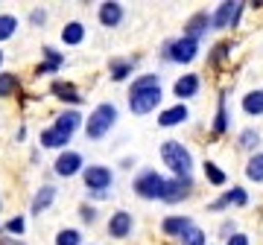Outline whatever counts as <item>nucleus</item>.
Masks as SVG:
<instances>
[{"instance_id": "1", "label": "nucleus", "mask_w": 263, "mask_h": 245, "mask_svg": "<svg viewBox=\"0 0 263 245\" xmlns=\"http://www.w3.org/2000/svg\"><path fill=\"white\" fill-rule=\"evenodd\" d=\"M161 160H164V167L173 172V178H190V172H193V155H190L187 146L179 143V140L161 143Z\"/></svg>"}, {"instance_id": "2", "label": "nucleus", "mask_w": 263, "mask_h": 245, "mask_svg": "<svg viewBox=\"0 0 263 245\" xmlns=\"http://www.w3.org/2000/svg\"><path fill=\"white\" fill-rule=\"evenodd\" d=\"M82 126H85V137H88V140H103L105 134L117 126V105L100 103L94 111L88 114V120H85Z\"/></svg>"}, {"instance_id": "3", "label": "nucleus", "mask_w": 263, "mask_h": 245, "mask_svg": "<svg viewBox=\"0 0 263 245\" xmlns=\"http://www.w3.org/2000/svg\"><path fill=\"white\" fill-rule=\"evenodd\" d=\"M132 190L143 201H161V196H164V175L155 170H141L135 175V181H132Z\"/></svg>"}, {"instance_id": "4", "label": "nucleus", "mask_w": 263, "mask_h": 245, "mask_svg": "<svg viewBox=\"0 0 263 245\" xmlns=\"http://www.w3.org/2000/svg\"><path fill=\"white\" fill-rule=\"evenodd\" d=\"M82 184L88 193H108L114 184V172L103 164H91L82 170Z\"/></svg>"}, {"instance_id": "5", "label": "nucleus", "mask_w": 263, "mask_h": 245, "mask_svg": "<svg viewBox=\"0 0 263 245\" xmlns=\"http://www.w3.org/2000/svg\"><path fill=\"white\" fill-rule=\"evenodd\" d=\"M164 50H167V53H164V58H167V62H176V65H190V62L199 56V41L181 35V38H176V41H170Z\"/></svg>"}, {"instance_id": "6", "label": "nucleus", "mask_w": 263, "mask_h": 245, "mask_svg": "<svg viewBox=\"0 0 263 245\" xmlns=\"http://www.w3.org/2000/svg\"><path fill=\"white\" fill-rule=\"evenodd\" d=\"M161 88H143V91H132L129 94V111L143 117V114H152L161 105Z\"/></svg>"}, {"instance_id": "7", "label": "nucleus", "mask_w": 263, "mask_h": 245, "mask_svg": "<svg viewBox=\"0 0 263 245\" xmlns=\"http://www.w3.org/2000/svg\"><path fill=\"white\" fill-rule=\"evenodd\" d=\"M82 170H85V158L73 149L59 152L56 160H53V172H56L59 178H73L76 172H82Z\"/></svg>"}, {"instance_id": "8", "label": "nucleus", "mask_w": 263, "mask_h": 245, "mask_svg": "<svg viewBox=\"0 0 263 245\" xmlns=\"http://www.w3.org/2000/svg\"><path fill=\"white\" fill-rule=\"evenodd\" d=\"M132 231H135V216H132L129 210H117V213H111L108 225H105V234L111 236V239H129Z\"/></svg>"}, {"instance_id": "9", "label": "nucleus", "mask_w": 263, "mask_h": 245, "mask_svg": "<svg viewBox=\"0 0 263 245\" xmlns=\"http://www.w3.org/2000/svg\"><path fill=\"white\" fill-rule=\"evenodd\" d=\"M190 193H193V178H170V181H164V196H161V201L179 205V201L190 198Z\"/></svg>"}, {"instance_id": "10", "label": "nucleus", "mask_w": 263, "mask_h": 245, "mask_svg": "<svg viewBox=\"0 0 263 245\" xmlns=\"http://www.w3.org/2000/svg\"><path fill=\"white\" fill-rule=\"evenodd\" d=\"M123 18H126V9H123V3H114V0L100 3V9H97V21L105 29H117L123 24Z\"/></svg>"}, {"instance_id": "11", "label": "nucleus", "mask_w": 263, "mask_h": 245, "mask_svg": "<svg viewBox=\"0 0 263 245\" xmlns=\"http://www.w3.org/2000/svg\"><path fill=\"white\" fill-rule=\"evenodd\" d=\"M231 205H240V208H246V205H249V193H246L243 187H231L228 193H222L219 198H214V201L208 205V210H214V213H219V210L231 208Z\"/></svg>"}, {"instance_id": "12", "label": "nucleus", "mask_w": 263, "mask_h": 245, "mask_svg": "<svg viewBox=\"0 0 263 245\" xmlns=\"http://www.w3.org/2000/svg\"><path fill=\"white\" fill-rule=\"evenodd\" d=\"M199 88H202L199 73H184L173 82V94H176V99H193L199 94Z\"/></svg>"}, {"instance_id": "13", "label": "nucleus", "mask_w": 263, "mask_h": 245, "mask_svg": "<svg viewBox=\"0 0 263 245\" xmlns=\"http://www.w3.org/2000/svg\"><path fill=\"white\" fill-rule=\"evenodd\" d=\"M237 0H226V3H219L211 15V29H228L234 24V12H237Z\"/></svg>"}, {"instance_id": "14", "label": "nucleus", "mask_w": 263, "mask_h": 245, "mask_svg": "<svg viewBox=\"0 0 263 245\" xmlns=\"http://www.w3.org/2000/svg\"><path fill=\"white\" fill-rule=\"evenodd\" d=\"M82 122H85V120H82V114L70 108V111H62V114H59L56 122H53V129H56V132H62L65 137H73V134L82 129Z\"/></svg>"}, {"instance_id": "15", "label": "nucleus", "mask_w": 263, "mask_h": 245, "mask_svg": "<svg viewBox=\"0 0 263 245\" xmlns=\"http://www.w3.org/2000/svg\"><path fill=\"white\" fill-rule=\"evenodd\" d=\"M187 117H190L187 105H184V103H176V105H170V108H164V111L158 114V126H161V129H173V126L187 122Z\"/></svg>"}, {"instance_id": "16", "label": "nucleus", "mask_w": 263, "mask_h": 245, "mask_svg": "<svg viewBox=\"0 0 263 245\" xmlns=\"http://www.w3.org/2000/svg\"><path fill=\"white\" fill-rule=\"evenodd\" d=\"M56 196H59V190L53 187V184H44V187L35 193V198H32V205H29V213H32V216H41V213H44V210H47L50 205L56 201Z\"/></svg>"}, {"instance_id": "17", "label": "nucleus", "mask_w": 263, "mask_h": 245, "mask_svg": "<svg viewBox=\"0 0 263 245\" xmlns=\"http://www.w3.org/2000/svg\"><path fill=\"white\" fill-rule=\"evenodd\" d=\"M85 35H88V32H85L82 21H67L65 29H62V44H65V47H79L85 41Z\"/></svg>"}, {"instance_id": "18", "label": "nucleus", "mask_w": 263, "mask_h": 245, "mask_svg": "<svg viewBox=\"0 0 263 245\" xmlns=\"http://www.w3.org/2000/svg\"><path fill=\"white\" fill-rule=\"evenodd\" d=\"M208 29H211V15H208V12H196V15L187 21V27H184V38H193V41H199V38L205 35Z\"/></svg>"}, {"instance_id": "19", "label": "nucleus", "mask_w": 263, "mask_h": 245, "mask_svg": "<svg viewBox=\"0 0 263 245\" xmlns=\"http://www.w3.org/2000/svg\"><path fill=\"white\" fill-rule=\"evenodd\" d=\"M240 105H243V114H249V117H263V88L249 91Z\"/></svg>"}, {"instance_id": "20", "label": "nucleus", "mask_w": 263, "mask_h": 245, "mask_svg": "<svg viewBox=\"0 0 263 245\" xmlns=\"http://www.w3.org/2000/svg\"><path fill=\"white\" fill-rule=\"evenodd\" d=\"M190 225H193V222H190V216H167L164 222H161V231H164L167 236H173V239H179V236L184 234Z\"/></svg>"}, {"instance_id": "21", "label": "nucleus", "mask_w": 263, "mask_h": 245, "mask_svg": "<svg viewBox=\"0 0 263 245\" xmlns=\"http://www.w3.org/2000/svg\"><path fill=\"white\" fill-rule=\"evenodd\" d=\"M132 67H135L132 58H111V62H108V76H111V82H126L132 76Z\"/></svg>"}, {"instance_id": "22", "label": "nucleus", "mask_w": 263, "mask_h": 245, "mask_svg": "<svg viewBox=\"0 0 263 245\" xmlns=\"http://www.w3.org/2000/svg\"><path fill=\"white\" fill-rule=\"evenodd\" d=\"M67 143H70V137H65L62 132H56L53 126L41 132V146H44V149H59V152H65Z\"/></svg>"}, {"instance_id": "23", "label": "nucleus", "mask_w": 263, "mask_h": 245, "mask_svg": "<svg viewBox=\"0 0 263 245\" xmlns=\"http://www.w3.org/2000/svg\"><path fill=\"white\" fill-rule=\"evenodd\" d=\"M53 94L62 99V103H67V105H79V103H85L82 96H79V91H76L73 85H67V82H53V88H50Z\"/></svg>"}, {"instance_id": "24", "label": "nucleus", "mask_w": 263, "mask_h": 245, "mask_svg": "<svg viewBox=\"0 0 263 245\" xmlns=\"http://www.w3.org/2000/svg\"><path fill=\"white\" fill-rule=\"evenodd\" d=\"M246 178L254 181V184H263V152H254L246 160Z\"/></svg>"}, {"instance_id": "25", "label": "nucleus", "mask_w": 263, "mask_h": 245, "mask_svg": "<svg viewBox=\"0 0 263 245\" xmlns=\"http://www.w3.org/2000/svg\"><path fill=\"white\" fill-rule=\"evenodd\" d=\"M202 170H205V178H208V184H211V187H226V184H228L226 170H219L214 160H205V164H202Z\"/></svg>"}, {"instance_id": "26", "label": "nucleus", "mask_w": 263, "mask_h": 245, "mask_svg": "<svg viewBox=\"0 0 263 245\" xmlns=\"http://www.w3.org/2000/svg\"><path fill=\"white\" fill-rule=\"evenodd\" d=\"M15 32H18V18L9 15V12H3V15H0V41L15 38Z\"/></svg>"}, {"instance_id": "27", "label": "nucleus", "mask_w": 263, "mask_h": 245, "mask_svg": "<svg viewBox=\"0 0 263 245\" xmlns=\"http://www.w3.org/2000/svg\"><path fill=\"white\" fill-rule=\"evenodd\" d=\"M18 88L21 82L15 73H0V99H9L12 94H18Z\"/></svg>"}, {"instance_id": "28", "label": "nucleus", "mask_w": 263, "mask_h": 245, "mask_svg": "<svg viewBox=\"0 0 263 245\" xmlns=\"http://www.w3.org/2000/svg\"><path fill=\"white\" fill-rule=\"evenodd\" d=\"M143 88H161V76L158 73H143V76H138V79H132L129 94L132 91H143Z\"/></svg>"}, {"instance_id": "29", "label": "nucleus", "mask_w": 263, "mask_h": 245, "mask_svg": "<svg viewBox=\"0 0 263 245\" xmlns=\"http://www.w3.org/2000/svg\"><path fill=\"white\" fill-rule=\"evenodd\" d=\"M179 239H181V245H208L205 231H202V228H196V225H190L187 231L179 236Z\"/></svg>"}, {"instance_id": "30", "label": "nucleus", "mask_w": 263, "mask_h": 245, "mask_svg": "<svg viewBox=\"0 0 263 245\" xmlns=\"http://www.w3.org/2000/svg\"><path fill=\"white\" fill-rule=\"evenodd\" d=\"M56 245H82V231H76V228H62L56 234Z\"/></svg>"}, {"instance_id": "31", "label": "nucleus", "mask_w": 263, "mask_h": 245, "mask_svg": "<svg viewBox=\"0 0 263 245\" xmlns=\"http://www.w3.org/2000/svg\"><path fill=\"white\" fill-rule=\"evenodd\" d=\"M41 53H44V65H47L50 70H53V73H59V67L65 65V56H62V53H59L56 47H50V44H47L44 50H41Z\"/></svg>"}, {"instance_id": "32", "label": "nucleus", "mask_w": 263, "mask_h": 245, "mask_svg": "<svg viewBox=\"0 0 263 245\" xmlns=\"http://www.w3.org/2000/svg\"><path fill=\"white\" fill-rule=\"evenodd\" d=\"M260 134L254 132V129H243V132H240V146H243V149H249V152H257V146H260Z\"/></svg>"}, {"instance_id": "33", "label": "nucleus", "mask_w": 263, "mask_h": 245, "mask_svg": "<svg viewBox=\"0 0 263 245\" xmlns=\"http://www.w3.org/2000/svg\"><path fill=\"white\" fill-rule=\"evenodd\" d=\"M214 132L216 134H226L228 132V108H226V99H219V108H216V117H214Z\"/></svg>"}, {"instance_id": "34", "label": "nucleus", "mask_w": 263, "mask_h": 245, "mask_svg": "<svg viewBox=\"0 0 263 245\" xmlns=\"http://www.w3.org/2000/svg\"><path fill=\"white\" fill-rule=\"evenodd\" d=\"M79 216H82L85 225H94L97 222V208L94 205H79Z\"/></svg>"}, {"instance_id": "35", "label": "nucleus", "mask_w": 263, "mask_h": 245, "mask_svg": "<svg viewBox=\"0 0 263 245\" xmlns=\"http://www.w3.org/2000/svg\"><path fill=\"white\" fill-rule=\"evenodd\" d=\"M6 231H9V234H15V236H21L24 231H27V222H24V216L9 219V222H6Z\"/></svg>"}, {"instance_id": "36", "label": "nucleus", "mask_w": 263, "mask_h": 245, "mask_svg": "<svg viewBox=\"0 0 263 245\" xmlns=\"http://www.w3.org/2000/svg\"><path fill=\"white\" fill-rule=\"evenodd\" d=\"M44 21H47V12L44 9H32L29 12V24H32V27H44Z\"/></svg>"}, {"instance_id": "37", "label": "nucleus", "mask_w": 263, "mask_h": 245, "mask_svg": "<svg viewBox=\"0 0 263 245\" xmlns=\"http://www.w3.org/2000/svg\"><path fill=\"white\" fill-rule=\"evenodd\" d=\"M226 245H252V242H249V236L246 234H234V236H228L226 239Z\"/></svg>"}, {"instance_id": "38", "label": "nucleus", "mask_w": 263, "mask_h": 245, "mask_svg": "<svg viewBox=\"0 0 263 245\" xmlns=\"http://www.w3.org/2000/svg\"><path fill=\"white\" fill-rule=\"evenodd\" d=\"M237 231H234V225H231V222H226V225L219 228V239H228V236H234Z\"/></svg>"}, {"instance_id": "39", "label": "nucleus", "mask_w": 263, "mask_h": 245, "mask_svg": "<svg viewBox=\"0 0 263 245\" xmlns=\"http://www.w3.org/2000/svg\"><path fill=\"white\" fill-rule=\"evenodd\" d=\"M226 53H228V44H216V47H214V58H211V62H219Z\"/></svg>"}, {"instance_id": "40", "label": "nucleus", "mask_w": 263, "mask_h": 245, "mask_svg": "<svg viewBox=\"0 0 263 245\" xmlns=\"http://www.w3.org/2000/svg\"><path fill=\"white\" fill-rule=\"evenodd\" d=\"M3 58H6V56H3V50H0V67H3Z\"/></svg>"}, {"instance_id": "41", "label": "nucleus", "mask_w": 263, "mask_h": 245, "mask_svg": "<svg viewBox=\"0 0 263 245\" xmlns=\"http://www.w3.org/2000/svg\"><path fill=\"white\" fill-rule=\"evenodd\" d=\"M15 245H24V242H15Z\"/></svg>"}, {"instance_id": "42", "label": "nucleus", "mask_w": 263, "mask_h": 245, "mask_svg": "<svg viewBox=\"0 0 263 245\" xmlns=\"http://www.w3.org/2000/svg\"><path fill=\"white\" fill-rule=\"evenodd\" d=\"M0 205H3V201H0Z\"/></svg>"}]
</instances>
